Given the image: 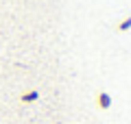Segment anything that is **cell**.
I'll return each instance as SVG.
<instances>
[{"instance_id":"cell-1","label":"cell","mask_w":131,"mask_h":124,"mask_svg":"<svg viewBox=\"0 0 131 124\" xmlns=\"http://www.w3.org/2000/svg\"><path fill=\"white\" fill-rule=\"evenodd\" d=\"M96 105H98V109H109L112 107V98H109V94H105V92H98L96 94Z\"/></svg>"},{"instance_id":"cell-2","label":"cell","mask_w":131,"mask_h":124,"mask_svg":"<svg viewBox=\"0 0 131 124\" xmlns=\"http://www.w3.org/2000/svg\"><path fill=\"white\" fill-rule=\"evenodd\" d=\"M39 98V94H37V89H28V92H24V94H20V102H24V105H31V102H35Z\"/></svg>"},{"instance_id":"cell-3","label":"cell","mask_w":131,"mask_h":124,"mask_svg":"<svg viewBox=\"0 0 131 124\" xmlns=\"http://www.w3.org/2000/svg\"><path fill=\"white\" fill-rule=\"evenodd\" d=\"M129 26H131V18H127V20H120V22H118V31H127Z\"/></svg>"}]
</instances>
